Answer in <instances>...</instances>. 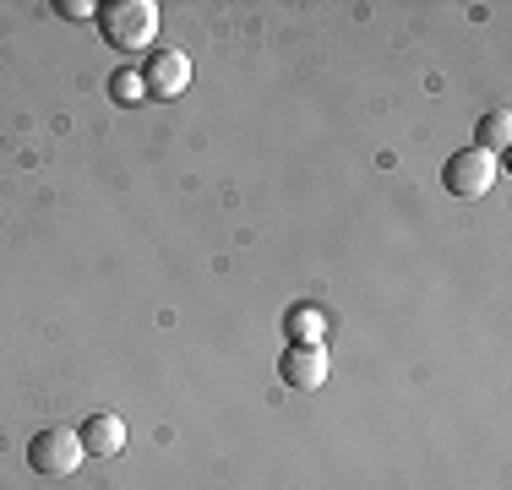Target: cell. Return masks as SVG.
<instances>
[{"label": "cell", "instance_id": "277c9868", "mask_svg": "<svg viewBox=\"0 0 512 490\" xmlns=\"http://www.w3.org/2000/svg\"><path fill=\"white\" fill-rule=\"evenodd\" d=\"M142 88H148V98H180L191 88V55H180V49H158V55H148Z\"/></svg>", "mask_w": 512, "mask_h": 490}, {"label": "cell", "instance_id": "7a4b0ae2", "mask_svg": "<svg viewBox=\"0 0 512 490\" xmlns=\"http://www.w3.org/2000/svg\"><path fill=\"white\" fill-rule=\"evenodd\" d=\"M82 458H88V447H82V436L66 431V425L39 431V436H33V447H28L33 474H44V480H66V474H77Z\"/></svg>", "mask_w": 512, "mask_h": 490}, {"label": "cell", "instance_id": "ba28073f", "mask_svg": "<svg viewBox=\"0 0 512 490\" xmlns=\"http://www.w3.org/2000/svg\"><path fill=\"white\" fill-rule=\"evenodd\" d=\"M289 327V343H322L327 338V311H316V305H295V311L284 316Z\"/></svg>", "mask_w": 512, "mask_h": 490}, {"label": "cell", "instance_id": "3957f363", "mask_svg": "<svg viewBox=\"0 0 512 490\" xmlns=\"http://www.w3.org/2000/svg\"><path fill=\"white\" fill-rule=\"evenodd\" d=\"M496 180H502V158H491L485 147H463V153H453L442 169V186L453 196H463V202H480Z\"/></svg>", "mask_w": 512, "mask_h": 490}, {"label": "cell", "instance_id": "6da1fadb", "mask_svg": "<svg viewBox=\"0 0 512 490\" xmlns=\"http://www.w3.org/2000/svg\"><path fill=\"white\" fill-rule=\"evenodd\" d=\"M93 22H99V33L120 49V55H142V49L158 39V6L153 0H109V6H99Z\"/></svg>", "mask_w": 512, "mask_h": 490}, {"label": "cell", "instance_id": "5b68a950", "mask_svg": "<svg viewBox=\"0 0 512 490\" xmlns=\"http://www.w3.org/2000/svg\"><path fill=\"white\" fill-rule=\"evenodd\" d=\"M278 376L295 392H316L327 382V349L322 343H289V354L278 360Z\"/></svg>", "mask_w": 512, "mask_h": 490}, {"label": "cell", "instance_id": "52a82bcc", "mask_svg": "<svg viewBox=\"0 0 512 490\" xmlns=\"http://www.w3.org/2000/svg\"><path fill=\"white\" fill-rule=\"evenodd\" d=\"M512 142V115L507 109H491V115H480V126H474V147H485L491 158H502Z\"/></svg>", "mask_w": 512, "mask_h": 490}, {"label": "cell", "instance_id": "9c48e42d", "mask_svg": "<svg viewBox=\"0 0 512 490\" xmlns=\"http://www.w3.org/2000/svg\"><path fill=\"white\" fill-rule=\"evenodd\" d=\"M109 93H115V104H142V98H148V88H142V71L120 66L115 77H109Z\"/></svg>", "mask_w": 512, "mask_h": 490}, {"label": "cell", "instance_id": "8992f818", "mask_svg": "<svg viewBox=\"0 0 512 490\" xmlns=\"http://www.w3.org/2000/svg\"><path fill=\"white\" fill-rule=\"evenodd\" d=\"M77 436L93 458H115V452L126 447V420H120V414H88V425H82Z\"/></svg>", "mask_w": 512, "mask_h": 490}, {"label": "cell", "instance_id": "30bf717a", "mask_svg": "<svg viewBox=\"0 0 512 490\" xmlns=\"http://www.w3.org/2000/svg\"><path fill=\"white\" fill-rule=\"evenodd\" d=\"M55 11L66 22H88V17H99V6H93V0H55Z\"/></svg>", "mask_w": 512, "mask_h": 490}]
</instances>
